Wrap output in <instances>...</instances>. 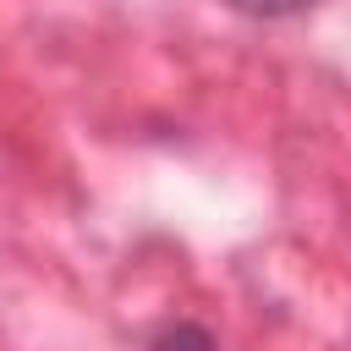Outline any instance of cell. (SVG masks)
<instances>
[{
	"instance_id": "1",
	"label": "cell",
	"mask_w": 351,
	"mask_h": 351,
	"mask_svg": "<svg viewBox=\"0 0 351 351\" xmlns=\"http://www.w3.org/2000/svg\"><path fill=\"white\" fill-rule=\"evenodd\" d=\"M148 351H219V346H214V335L203 324H170V329H159L148 340Z\"/></svg>"
},
{
	"instance_id": "2",
	"label": "cell",
	"mask_w": 351,
	"mask_h": 351,
	"mask_svg": "<svg viewBox=\"0 0 351 351\" xmlns=\"http://www.w3.org/2000/svg\"><path fill=\"white\" fill-rule=\"evenodd\" d=\"M236 11H247V16H263V22H280V16H302V11H313L318 0H230Z\"/></svg>"
}]
</instances>
